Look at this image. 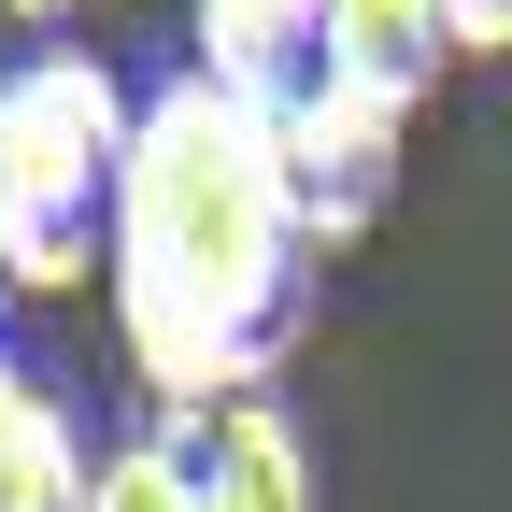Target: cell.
I'll return each mask as SVG.
<instances>
[{
  "label": "cell",
  "mask_w": 512,
  "mask_h": 512,
  "mask_svg": "<svg viewBox=\"0 0 512 512\" xmlns=\"http://www.w3.org/2000/svg\"><path fill=\"white\" fill-rule=\"evenodd\" d=\"M128 143H143V86L114 57L29 43L0 72V256H15V299H72L86 271H114Z\"/></svg>",
  "instance_id": "2"
},
{
  "label": "cell",
  "mask_w": 512,
  "mask_h": 512,
  "mask_svg": "<svg viewBox=\"0 0 512 512\" xmlns=\"http://www.w3.org/2000/svg\"><path fill=\"white\" fill-rule=\"evenodd\" d=\"M100 456H86V427L43 399V384L0 356V512H86Z\"/></svg>",
  "instance_id": "7"
},
{
  "label": "cell",
  "mask_w": 512,
  "mask_h": 512,
  "mask_svg": "<svg viewBox=\"0 0 512 512\" xmlns=\"http://www.w3.org/2000/svg\"><path fill=\"white\" fill-rule=\"evenodd\" d=\"M86 512H200L185 427H128V441H100V484H86Z\"/></svg>",
  "instance_id": "8"
},
{
  "label": "cell",
  "mask_w": 512,
  "mask_h": 512,
  "mask_svg": "<svg viewBox=\"0 0 512 512\" xmlns=\"http://www.w3.org/2000/svg\"><path fill=\"white\" fill-rule=\"evenodd\" d=\"M185 470H200V512H313V441L285 399H228L185 427Z\"/></svg>",
  "instance_id": "5"
},
{
  "label": "cell",
  "mask_w": 512,
  "mask_h": 512,
  "mask_svg": "<svg viewBox=\"0 0 512 512\" xmlns=\"http://www.w3.org/2000/svg\"><path fill=\"white\" fill-rule=\"evenodd\" d=\"M328 72L413 114L441 72H456V15H441V0H328Z\"/></svg>",
  "instance_id": "6"
},
{
  "label": "cell",
  "mask_w": 512,
  "mask_h": 512,
  "mask_svg": "<svg viewBox=\"0 0 512 512\" xmlns=\"http://www.w3.org/2000/svg\"><path fill=\"white\" fill-rule=\"evenodd\" d=\"M456 15V57H512V0H441Z\"/></svg>",
  "instance_id": "9"
},
{
  "label": "cell",
  "mask_w": 512,
  "mask_h": 512,
  "mask_svg": "<svg viewBox=\"0 0 512 512\" xmlns=\"http://www.w3.org/2000/svg\"><path fill=\"white\" fill-rule=\"evenodd\" d=\"M399 100H370V86H342V72H313L285 114H271V171H285V214H299V242L313 256H342V242H370L384 228V200H399Z\"/></svg>",
  "instance_id": "3"
},
{
  "label": "cell",
  "mask_w": 512,
  "mask_h": 512,
  "mask_svg": "<svg viewBox=\"0 0 512 512\" xmlns=\"http://www.w3.org/2000/svg\"><path fill=\"white\" fill-rule=\"evenodd\" d=\"M0 299H15V256H0Z\"/></svg>",
  "instance_id": "11"
},
{
  "label": "cell",
  "mask_w": 512,
  "mask_h": 512,
  "mask_svg": "<svg viewBox=\"0 0 512 512\" xmlns=\"http://www.w3.org/2000/svg\"><path fill=\"white\" fill-rule=\"evenodd\" d=\"M0 15H29V29H57V15H72V0H0Z\"/></svg>",
  "instance_id": "10"
},
{
  "label": "cell",
  "mask_w": 512,
  "mask_h": 512,
  "mask_svg": "<svg viewBox=\"0 0 512 512\" xmlns=\"http://www.w3.org/2000/svg\"><path fill=\"white\" fill-rule=\"evenodd\" d=\"M185 72L228 86L242 114H285L313 72H328V0H185Z\"/></svg>",
  "instance_id": "4"
},
{
  "label": "cell",
  "mask_w": 512,
  "mask_h": 512,
  "mask_svg": "<svg viewBox=\"0 0 512 512\" xmlns=\"http://www.w3.org/2000/svg\"><path fill=\"white\" fill-rule=\"evenodd\" d=\"M313 271L328 256L285 214L271 114H242L200 72L143 86V143H128V200H114V271H100L143 399L171 427H200L228 399H271V370L313 328Z\"/></svg>",
  "instance_id": "1"
}]
</instances>
